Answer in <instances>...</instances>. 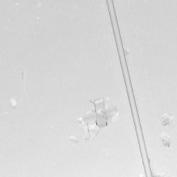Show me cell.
<instances>
[{"instance_id":"6da1fadb","label":"cell","mask_w":177,"mask_h":177,"mask_svg":"<svg viewBox=\"0 0 177 177\" xmlns=\"http://www.w3.org/2000/svg\"><path fill=\"white\" fill-rule=\"evenodd\" d=\"M173 117L172 116L168 115V114H165L161 117L160 119V123L163 127H167L170 125L172 123Z\"/></svg>"},{"instance_id":"7a4b0ae2","label":"cell","mask_w":177,"mask_h":177,"mask_svg":"<svg viewBox=\"0 0 177 177\" xmlns=\"http://www.w3.org/2000/svg\"><path fill=\"white\" fill-rule=\"evenodd\" d=\"M161 140H162L163 144L165 146L169 147V145H170L171 139H170V137H169L168 135L167 134L162 135Z\"/></svg>"}]
</instances>
